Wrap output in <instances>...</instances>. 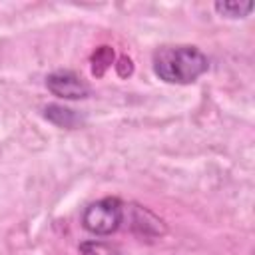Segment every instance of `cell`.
I'll list each match as a JSON object with an SVG mask.
<instances>
[{
	"instance_id": "cell-1",
	"label": "cell",
	"mask_w": 255,
	"mask_h": 255,
	"mask_svg": "<svg viewBox=\"0 0 255 255\" xmlns=\"http://www.w3.org/2000/svg\"><path fill=\"white\" fill-rule=\"evenodd\" d=\"M209 68L197 46H161L153 52V72L167 84H191Z\"/></svg>"
},
{
	"instance_id": "cell-2",
	"label": "cell",
	"mask_w": 255,
	"mask_h": 255,
	"mask_svg": "<svg viewBox=\"0 0 255 255\" xmlns=\"http://www.w3.org/2000/svg\"><path fill=\"white\" fill-rule=\"evenodd\" d=\"M122 221H124V205L118 197H104L100 201H94L86 207L82 215L84 227L96 235H110L118 231Z\"/></svg>"
},
{
	"instance_id": "cell-3",
	"label": "cell",
	"mask_w": 255,
	"mask_h": 255,
	"mask_svg": "<svg viewBox=\"0 0 255 255\" xmlns=\"http://www.w3.org/2000/svg\"><path fill=\"white\" fill-rule=\"evenodd\" d=\"M46 88L54 96L64 98V100H82V98L90 96V86L78 74H74L70 70L52 72L46 78Z\"/></svg>"
},
{
	"instance_id": "cell-4",
	"label": "cell",
	"mask_w": 255,
	"mask_h": 255,
	"mask_svg": "<svg viewBox=\"0 0 255 255\" xmlns=\"http://www.w3.org/2000/svg\"><path fill=\"white\" fill-rule=\"evenodd\" d=\"M44 116H46L52 124H56V126H60V128H76V126L82 122V118H80L74 110H68V108H64V106H58V104L46 106V108H44Z\"/></svg>"
},
{
	"instance_id": "cell-5",
	"label": "cell",
	"mask_w": 255,
	"mask_h": 255,
	"mask_svg": "<svg viewBox=\"0 0 255 255\" xmlns=\"http://www.w3.org/2000/svg\"><path fill=\"white\" fill-rule=\"evenodd\" d=\"M213 8L225 18H245L253 10V2H215Z\"/></svg>"
},
{
	"instance_id": "cell-6",
	"label": "cell",
	"mask_w": 255,
	"mask_h": 255,
	"mask_svg": "<svg viewBox=\"0 0 255 255\" xmlns=\"http://www.w3.org/2000/svg\"><path fill=\"white\" fill-rule=\"evenodd\" d=\"M114 64V50L112 46H100L92 56V72L96 76H102L110 66Z\"/></svg>"
},
{
	"instance_id": "cell-7",
	"label": "cell",
	"mask_w": 255,
	"mask_h": 255,
	"mask_svg": "<svg viewBox=\"0 0 255 255\" xmlns=\"http://www.w3.org/2000/svg\"><path fill=\"white\" fill-rule=\"evenodd\" d=\"M80 253L82 255H120V249L104 241H84L80 245Z\"/></svg>"
},
{
	"instance_id": "cell-8",
	"label": "cell",
	"mask_w": 255,
	"mask_h": 255,
	"mask_svg": "<svg viewBox=\"0 0 255 255\" xmlns=\"http://www.w3.org/2000/svg\"><path fill=\"white\" fill-rule=\"evenodd\" d=\"M116 70H118V74H120L122 78H126V76H129V74L133 72V66H131V60H129V58H126V56H122V58H120V62L116 64Z\"/></svg>"
}]
</instances>
